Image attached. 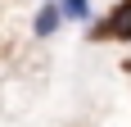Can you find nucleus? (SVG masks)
Segmentation results:
<instances>
[{
    "label": "nucleus",
    "mask_w": 131,
    "mask_h": 127,
    "mask_svg": "<svg viewBox=\"0 0 131 127\" xmlns=\"http://www.w3.org/2000/svg\"><path fill=\"white\" fill-rule=\"evenodd\" d=\"M91 41H131V0H118L108 18L91 27Z\"/></svg>",
    "instance_id": "1"
},
{
    "label": "nucleus",
    "mask_w": 131,
    "mask_h": 127,
    "mask_svg": "<svg viewBox=\"0 0 131 127\" xmlns=\"http://www.w3.org/2000/svg\"><path fill=\"white\" fill-rule=\"evenodd\" d=\"M63 27V14H59V0H41V9H36V18H32V37L36 41H50L54 32Z\"/></svg>",
    "instance_id": "2"
},
{
    "label": "nucleus",
    "mask_w": 131,
    "mask_h": 127,
    "mask_svg": "<svg viewBox=\"0 0 131 127\" xmlns=\"http://www.w3.org/2000/svg\"><path fill=\"white\" fill-rule=\"evenodd\" d=\"M63 23H91V0H59Z\"/></svg>",
    "instance_id": "3"
}]
</instances>
